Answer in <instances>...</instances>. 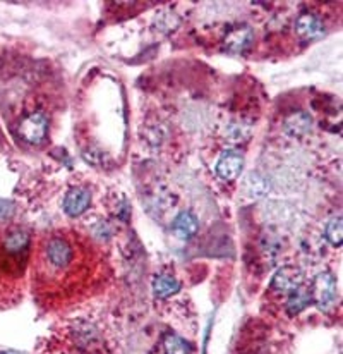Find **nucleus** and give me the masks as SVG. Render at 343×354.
Returning <instances> with one entry per match:
<instances>
[{
    "instance_id": "obj_1",
    "label": "nucleus",
    "mask_w": 343,
    "mask_h": 354,
    "mask_svg": "<svg viewBox=\"0 0 343 354\" xmlns=\"http://www.w3.org/2000/svg\"><path fill=\"white\" fill-rule=\"evenodd\" d=\"M338 289L337 277L331 272H321L316 275L311 286V299L317 304L321 311H328L337 303Z\"/></svg>"
},
{
    "instance_id": "obj_2",
    "label": "nucleus",
    "mask_w": 343,
    "mask_h": 354,
    "mask_svg": "<svg viewBox=\"0 0 343 354\" xmlns=\"http://www.w3.org/2000/svg\"><path fill=\"white\" fill-rule=\"evenodd\" d=\"M43 258L50 270H66L74 260L72 244L63 237H50L43 248Z\"/></svg>"
},
{
    "instance_id": "obj_3",
    "label": "nucleus",
    "mask_w": 343,
    "mask_h": 354,
    "mask_svg": "<svg viewBox=\"0 0 343 354\" xmlns=\"http://www.w3.org/2000/svg\"><path fill=\"white\" fill-rule=\"evenodd\" d=\"M48 118L43 112H33L19 124V134L31 145H40L47 138Z\"/></svg>"
},
{
    "instance_id": "obj_4",
    "label": "nucleus",
    "mask_w": 343,
    "mask_h": 354,
    "mask_svg": "<svg viewBox=\"0 0 343 354\" xmlns=\"http://www.w3.org/2000/svg\"><path fill=\"white\" fill-rule=\"evenodd\" d=\"M304 282V275L299 268L295 267H282L277 274L273 275L271 288L278 292H292L300 288Z\"/></svg>"
},
{
    "instance_id": "obj_5",
    "label": "nucleus",
    "mask_w": 343,
    "mask_h": 354,
    "mask_svg": "<svg viewBox=\"0 0 343 354\" xmlns=\"http://www.w3.org/2000/svg\"><path fill=\"white\" fill-rule=\"evenodd\" d=\"M91 203V193L84 187H74L63 198V212L69 217H79Z\"/></svg>"
},
{
    "instance_id": "obj_6",
    "label": "nucleus",
    "mask_w": 343,
    "mask_h": 354,
    "mask_svg": "<svg viewBox=\"0 0 343 354\" xmlns=\"http://www.w3.org/2000/svg\"><path fill=\"white\" fill-rule=\"evenodd\" d=\"M244 169V157L239 151H225L217 164V174L224 180H233Z\"/></svg>"
},
{
    "instance_id": "obj_7",
    "label": "nucleus",
    "mask_w": 343,
    "mask_h": 354,
    "mask_svg": "<svg viewBox=\"0 0 343 354\" xmlns=\"http://www.w3.org/2000/svg\"><path fill=\"white\" fill-rule=\"evenodd\" d=\"M295 33L297 37L302 38V40H314V38L321 37L324 26L323 21L316 16V14L306 12L302 16H299V19L295 21Z\"/></svg>"
},
{
    "instance_id": "obj_8",
    "label": "nucleus",
    "mask_w": 343,
    "mask_h": 354,
    "mask_svg": "<svg viewBox=\"0 0 343 354\" xmlns=\"http://www.w3.org/2000/svg\"><path fill=\"white\" fill-rule=\"evenodd\" d=\"M270 187H271L270 180H268L266 176L261 174V172H249L242 184L244 193H246L249 198H253V200L266 196V194L270 193Z\"/></svg>"
},
{
    "instance_id": "obj_9",
    "label": "nucleus",
    "mask_w": 343,
    "mask_h": 354,
    "mask_svg": "<svg viewBox=\"0 0 343 354\" xmlns=\"http://www.w3.org/2000/svg\"><path fill=\"white\" fill-rule=\"evenodd\" d=\"M199 229V222L190 212H180L172 222V231L179 239H190Z\"/></svg>"
},
{
    "instance_id": "obj_10",
    "label": "nucleus",
    "mask_w": 343,
    "mask_h": 354,
    "mask_svg": "<svg viewBox=\"0 0 343 354\" xmlns=\"http://www.w3.org/2000/svg\"><path fill=\"white\" fill-rule=\"evenodd\" d=\"M284 129L288 136H306L313 129V118L307 112H295L285 119Z\"/></svg>"
},
{
    "instance_id": "obj_11",
    "label": "nucleus",
    "mask_w": 343,
    "mask_h": 354,
    "mask_svg": "<svg viewBox=\"0 0 343 354\" xmlns=\"http://www.w3.org/2000/svg\"><path fill=\"white\" fill-rule=\"evenodd\" d=\"M254 40V31L249 26L235 28L225 37V47L232 52H244L246 48H249V45Z\"/></svg>"
},
{
    "instance_id": "obj_12",
    "label": "nucleus",
    "mask_w": 343,
    "mask_h": 354,
    "mask_svg": "<svg viewBox=\"0 0 343 354\" xmlns=\"http://www.w3.org/2000/svg\"><path fill=\"white\" fill-rule=\"evenodd\" d=\"M311 303H313V299H311V291L306 286H300L295 291L290 292L288 299H286V311H288L290 315H297L300 313V311L306 310Z\"/></svg>"
},
{
    "instance_id": "obj_13",
    "label": "nucleus",
    "mask_w": 343,
    "mask_h": 354,
    "mask_svg": "<svg viewBox=\"0 0 343 354\" xmlns=\"http://www.w3.org/2000/svg\"><path fill=\"white\" fill-rule=\"evenodd\" d=\"M180 291V282L172 275H158L153 281V292L158 299H167Z\"/></svg>"
},
{
    "instance_id": "obj_14",
    "label": "nucleus",
    "mask_w": 343,
    "mask_h": 354,
    "mask_svg": "<svg viewBox=\"0 0 343 354\" xmlns=\"http://www.w3.org/2000/svg\"><path fill=\"white\" fill-rule=\"evenodd\" d=\"M28 244H30V234L26 231H21V229L9 232L3 239V248L9 254L21 253V251L26 250Z\"/></svg>"
},
{
    "instance_id": "obj_15",
    "label": "nucleus",
    "mask_w": 343,
    "mask_h": 354,
    "mask_svg": "<svg viewBox=\"0 0 343 354\" xmlns=\"http://www.w3.org/2000/svg\"><path fill=\"white\" fill-rule=\"evenodd\" d=\"M164 349L167 354H190L189 342L175 334H167L164 337Z\"/></svg>"
},
{
    "instance_id": "obj_16",
    "label": "nucleus",
    "mask_w": 343,
    "mask_h": 354,
    "mask_svg": "<svg viewBox=\"0 0 343 354\" xmlns=\"http://www.w3.org/2000/svg\"><path fill=\"white\" fill-rule=\"evenodd\" d=\"M324 234H326V239L330 241L333 246H340L342 239H343V222H342L340 215H335V217H331V221L328 222Z\"/></svg>"
},
{
    "instance_id": "obj_17",
    "label": "nucleus",
    "mask_w": 343,
    "mask_h": 354,
    "mask_svg": "<svg viewBox=\"0 0 343 354\" xmlns=\"http://www.w3.org/2000/svg\"><path fill=\"white\" fill-rule=\"evenodd\" d=\"M16 214V207H14L12 201L0 200V224H6Z\"/></svg>"
},
{
    "instance_id": "obj_18",
    "label": "nucleus",
    "mask_w": 343,
    "mask_h": 354,
    "mask_svg": "<svg viewBox=\"0 0 343 354\" xmlns=\"http://www.w3.org/2000/svg\"><path fill=\"white\" fill-rule=\"evenodd\" d=\"M157 23H158L157 28H160V30H164V31H170V30H173V26L170 23L179 24V17L172 12H164L160 17H158Z\"/></svg>"
},
{
    "instance_id": "obj_19",
    "label": "nucleus",
    "mask_w": 343,
    "mask_h": 354,
    "mask_svg": "<svg viewBox=\"0 0 343 354\" xmlns=\"http://www.w3.org/2000/svg\"><path fill=\"white\" fill-rule=\"evenodd\" d=\"M0 354H16V353H0Z\"/></svg>"
}]
</instances>
